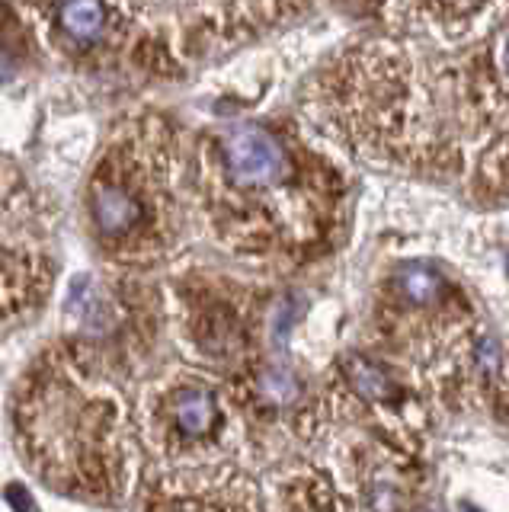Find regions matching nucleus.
<instances>
[{"instance_id":"nucleus-9","label":"nucleus","mask_w":509,"mask_h":512,"mask_svg":"<svg viewBox=\"0 0 509 512\" xmlns=\"http://www.w3.org/2000/svg\"><path fill=\"white\" fill-rule=\"evenodd\" d=\"M7 71H10V61L4 58V52H0V77H4Z\"/></svg>"},{"instance_id":"nucleus-5","label":"nucleus","mask_w":509,"mask_h":512,"mask_svg":"<svg viewBox=\"0 0 509 512\" xmlns=\"http://www.w3.org/2000/svg\"><path fill=\"white\" fill-rule=\"evenodd\" d=\"M58 20L65 26V32L77 42H93L103 32L106 10L93 0H71V4L58 7Z\"/></svg>"},{"instance_id":"nucleus-6","label":"nucleus","mask_w":509,"mask_h":512,"mask_svg":"<svg viewBox=\"0 0 509 512\" xmlns=\"http://www.w3.org/2000/svg\"><path fill=\"white\" fill-rule=\"evenodd\" d=\"M397 288H401V295L407 301L429 304V301H436L442 292V276L426 263H410L397 272Z\"/></svg>"},{"instance_id":"nucleus-4","label":"nucleus","mask_w":509,"mask_h":512,"mask_svg":"<svg viewBox=\"0 0 509 512\" xmlns=\"http://www.w3.org/2000/svg\"><path fill=\"white\" fill-rule=\"evenodd\" d=\"M173 413H177L180 429L189 432V436H205V432H209L215 426V420H218L215 400H212V394H205V391H180Z\"/></svg>"},{"instance_id":"nucleus-7","label":"nucleus","mask_w":509,"mask_h":512,"mask_svg":"<svg viewBox=\"0 0 509 512\" xmlns=\"http://www.w3.org/2000/svg\"><path fill=\"white\" fill-rule=\"evenodd\" d=\"M260 394L273 407H289L298 400L301 388H298L292 372H285V368H266V372L260 375Z\"/></svg>"},{"instance_id":"nucleus-1","label":"nucleus","mask_w":509,"mask_h":512,"mask_svg":"<svg viewBox=\"0 0 509 512\" xmlns=\"http://www.w3.org/2000/svg\"><path fill=\"white\" fill-rule=\"evenodd\" d=\"M225 164L241 186H273L289 173V157L279 138L260 125L231 128L225 138Z\"/></svg>"},{"instance_id":"nucleus-3","label":"nucleus","mask_w":509,"mask_h":512,"mask_svg":"<svg viewBox=\"0 0 509 512\" xmlns=\"http://www.w3.org/2000/svg\"><path fill=\"white\" fill-rule=\"evenodd\" d=\"M343 368H346L349 384L359 391V397L372 400V404H388V400L397 397V384L381 372L375 362L362 359V356H349L343 362Z\"/></svg>"},{"instance_id":"nucleus-10","label":"nucleus","mask_w":509,"mask_h":512,"mask_svg":"<svg viewBox=\"0 0 509 512\" xmlns=\"http://www.w3.org/2000/svg\"><path fill=\"white\" fill-rule=\"evenodd\" d=\"M503 52H506V68H509V36H506V48H503Z\"/></svg>"},{"instance_id":"nucleus-8","label":"nucleus","mask_w":509,"mask_h":512,"mask_svg":"<svg viewBox=\"0 0 509 512\" xmlns=\"http://www.w3.org/2000/svg\"><path fill=\"white\" fill-rule=\"evenodd\" d=\"M497 343L493 340H481V346H477V356H481V365H484V372H497V365H500V359H497Z\"/></svg>"},{"instance_id":"nucleus-2","label":"nucleus","mask_w":509,"mask_h":512,"mask_svg":"<svg viewBox=\"0 0 509 512\" xmlns=\"http://www.w3.org/2000/svg\"><path fill=\"white\" fill-rule=\"evenodd\" d=\"M141 215H145V208H141V202L129 189H122L116 183H103L93 192V221L109 237L129 234L141 221Z\"/></svg>"}]
</instances>
